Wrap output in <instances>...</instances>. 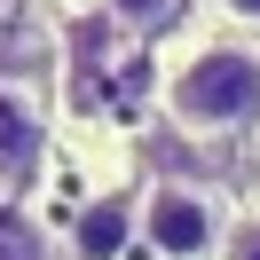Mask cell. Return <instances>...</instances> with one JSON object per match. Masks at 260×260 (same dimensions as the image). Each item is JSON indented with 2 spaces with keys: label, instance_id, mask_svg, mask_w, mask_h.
I'll list each match as a JSON object with an SVG mask.
<instances>
[{
  "label": "cell",
  "instance_id": "1",
  "mask_svg": "<svg viewBox=\"0 0 260 260\" xmlns=\"http://www.w3.org/2000/svg\"><path fill=\"white\" fill-rule=\"evenodd\" d=\"M166 111H174V126L189 134H237L260 118V48H244V40H213V48H197L189 63L174 71V87H166Z\"/></svg>",
  "mask_w": 260,
  "mask_h": 260
},
{
  "label": "cell",
  "instance_id": "2",
  "mask_svg": "<svg viewBox=\"0 0 260 260\" xmlns=\"http://www.w3.org/2000/svg\"><path fill=\"white\" fill-rule=\"evenodd\" d=\"M142 237H150L158 260H205L213 244L229 237L221 229V197L189 189V181H158L150 205H142Z\"/></svg>",
  "mask_w": 260,
  "mask_h": 260
},
{
  "label": "cell",
  "instance_id": "3",
  "mask_svg": "<svg viewBox=\"0 0 260 260\" xmlns=\"http://www.w3.org/2000/svg\"><path fill=\"white\" fill-rule=\"evenodd\" d=\"M40 150H48V126L24 95H0V189H32Z\"/></svg>",
  "mask_w": 260,
  "mask_h": 260
},
{
  "label": "cell",
  "instance_id": "4",
  "mask_svg": "<svg viewBox=\"0 0 260 260\" xmlns=\"http://www.w3.org/2000/svg\"><path fill=\"white\" fill-rule=\"evenodd\" d=\"M134 221H142L134 197H95L79 213V229H71V260H118L126 237H134Z\"/></svg>",
  "mask_w": 260,
  "mask_h": 260
},
{
  "label": "cell",
  "instance_id": "5",
  "mask_svg": "<svg viewBox=\"0 0 260 260\" xmlns=\"http://www.w3.org/2000/svg\"><path fill=\"white\" fill-rule=\"evenodd\" d=\"M174 8H181V0H111V16L126 24V32H166Z\"/></svg>",
  "mask_w": 260,
  "mask_h": 260
},
{
  "label": "cell",
  "instance_id": "6",
  "mask_svg": "<svg viewBox=\"0 0 260 260\" xmlns=\"http://www.w3.org/2000/svg\"><path fill=\"white\" fill-rule=\"evenodd\" d=\"M0 260H48V237L16 213H0Z\"/></svg>",
  "mask_w": 260,
  "mask_h": 260
},
{
  "label": "cell",
  "instance_id": "7",
  "mask_svg": "<svg viewBox=\"0 0 260 260\" xmlns=\"http://www.w3.org/2000/svg\"><path fill=\"white\" fill-rule=\"evenodd\" d=\"M229 260H260V221H244V229H229Z\"/></svg>",
  "mask_w": 260,
  "mask_h": 260
},
{
  "label": "cell",
  "instance_id": "8",
  "mask_svg": "<svg viewBox=\"0 0 260 260\" xmlns=\"http://www.w3.org/2000/svg\"><path fill=\"white\" fill-rule=\"evenodd\" d=\"M229 16H244V24H260V0H221Z\"/></svg>",
  "mask_w": 260,
  "mask_h": 260
}]
</instances>
